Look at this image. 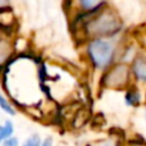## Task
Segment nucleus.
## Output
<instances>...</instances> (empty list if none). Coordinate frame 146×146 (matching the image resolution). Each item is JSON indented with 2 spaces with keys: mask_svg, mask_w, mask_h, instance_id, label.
<instances>
[{
  "mask_svg": "<svg viewBox=\"0 0 146 146\" xmlns=\"http://www.w3.org/2000/svg\"><path fill=\"white\" fill-rule=\"evenodd\" d=\"M8 5H9V0H0V10L8 8Z\"/></svg>",
  "mask_w": 146,
  "mask_h": 146,
  "instance_id": "4468645a",
  "label": "nucleus"
},
{
  "mask_svg": "<svg viewBox=\"0 0 146 146\" xmlns=\"http://www.w3.org/2000/svg\"><path fill=\"white\" fill-rule=\"evenodd\" d=\"M41 141H42V140L38 137V135H31V136L23 142L22 146H41Z\"/></svg>",
  "mask_w": 146,
  "mask_h": 146,
  "instance_id": "1a4fd4ad",
  "label": "nucleus"
},
{
  "mask_svg": "<svg viewBox=\"0 0 146 146\" xmlns=\"http://www.w3.org/2000/svg\"><path fill=\"white\" fill-rule=\"evenodd\" d=\"M128 78V69L126 66H117L106 74L105 83L109 87H119L126 83Z\"/></svg>",
  "mask_w": 146,
  "mask_h": 146,
  "instance_id": "7ed1b4c3",
  "label": "nucleus"
},
{
  "mask_svg": "<svg viewBox=\"0 0 146 146\" xmlns=\"http://www.w3.org/2000/svg\"><path fill=\"white\" fill-rule=\"evenodd\" d=\"M121 28V22L111 12L99 14L87 26V30L94 36H111Z\"/></svg>",
  "mask_w": 146,
  "mask_h": 146,
  "instance_id": "f03ea898",
  "label": "nucleus"
},
{
  "mask_svg": "<svg viewBox=\"0 0 146 146\" xmlns=\"http://www.w3.org/2000/svg\"><path fill=\"white\" fill-rule=\"evenodd\" d=\"M53 145H54V141L51 137H46V139H44L41 141V146H53Z\"/></svg>",
  "mask_w": 146,
  "mask_h": 146,
  "instance_id": "ddd939ff",
  "label": "nucleus"
},
{
  "mask_svg": "<svg viewBox=\"0 0 146 146\" xmlns=\"http://www.w3.org/2000/svg\"><path fill=\"white\" fill-rule=\"evenodd\" d=\"M3 146H19V140L15 136H10L3 141Z\"/></svg>",
  "mask_w": 146,
  "mask_h": 146,
  "instance_id": "9b49d317",
  "label": "nucleus"
},
{
  "mask_svg": "<svg viewBox=\"0 0 146 146\" xmlns=\"http://www.w3.org/2000/svg\"><path fill=\"white\" fill-rule=\"evenodd\" d=\"M0 109H1L4 113H7L8 115H14L15 114L14 106H12V104L9 103V100H8L5 96H3L1 94H0Z\"/></svg>",
  "mask_w": 146,
  "mask_h": 146,
  "instance_id": "0eeeda50",
  "label": "nucleus"
},
{
  "mask_svg": "<svg viewBox=\"0 0 146 146\" xmlns=\"http://www.w3.org/2000/svg\"><path fill=\"white\" fill-rule=\"evenodd\" d=\"M8 56H9V48L5 42H0V64L4 63Z\"/></svg>",
  "mask_w": 146,
  "mask_h": 146,
  "instance_id": "9d476101",
  "label": "nucleus"
},
{
  "mask_svg": "<svg viewBox=\"0 0 146 146\" xmlns=\"http://www.w3.org/2000/svg\"><path fill=\"white\" fill-rule=\"evenodd\" d=\"M103 3L104 0H81V5H82L83 10H86V12L98 10V8H100Z\"/></svg>",
  "mask_w": 146,
  "mask_h": 146,
  "instance_id": "423d86ee",
  "label": "nucleus"
},
{
  "mask_svg": "<svg viewBox=\"0 0 146 146\" xmlns=\"http://www.w3.org/2000/svg\"><path fill=\"white\" fill-rule=\"evenodd\" d=\"M124 100H126L127 105L135 106V105H137V104L140 103V94L137 92V91H135V90L128 91V92L126 94V98H124Z\"/></svg>",
  "mask_w": 146,
  "mask_h": 146,
  "instance_id": "6e6552de",
  "label": "nucleus"
},
{
  "mask_svg": "<svg viewBox=\"0 0 146 146\" xmlns=\"http://www.w3.org/2000/svg\"><path fill=\"white\" fill-rule=\"evenodd\" d=\"M14 135V124L12 121H5L3 124H0V145L3 144L5 139Z\"/></svg>",
  "mask_w": 146,
  "mask_h": 146,
  "instance_id": "39448f33",
  "label": "nucleus"
},
{
  "mask_svg": "<svg viewBox=\"0 0 146 146\" xmlns=\"http://www.w3.org/2000/svg\"><path fill=\"white\" fill-rule=\"evenodd\" d=\"M132 71H133V74L137 80L146 82V62L144 59H136L133 62Z\"/></svg>",
  "mask_w": 146,
  "mask_h": 146,
  "instance_id": "20e7f679",
  "label": "nucleus"
},
{
  "mask_svg": "<svg viewBox=\"0 0 146 146\" xmlns=\"http://www.w3.org/2000/svg\"><path fill=\"white\" fill-rule=\"evenodd\" d=\"M92 146H117L114 141H110V140H105V141H99L92 144Z\"/></svg>",
  "mask_w": 146,
  "mask_h": 146,
  "instance_id": "f8f14e48",
  "label": "nucleus"
},
{
  "mask_svg": "<svg viewBox=\"0 0 146 146\" xmlns=\"http://www.w3.org/2000/svg\"><path fill=\"white\" fill-rule=\"evenodd\" d=\"M88 56L98 69H106L114 59V48L109 41L95 38L88 44Z\"/></svg>",
  "mask_w": 146,
  "mask_h": 146,
  "instance_id": "f257e3e1",
  "label": "nucleus"
}]
</instances>
